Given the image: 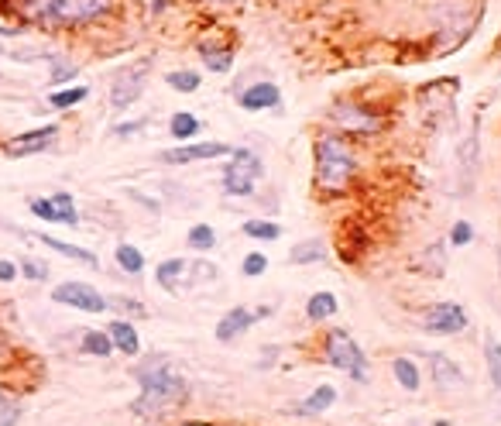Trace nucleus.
Masks as SVG:
<instances>
[{
  "instance_id": "obj_1",
  "label": "nucleus",
  "mask_w": 501,
  "mask_h": 426,
  "mask_svg": "<svg viewBox=\"0 0 501 426\" xmlns=\"http://www.w3.org/2000/svg\"><path fill=\"white\" fill-rule=\"evenodd\" d=\"M117 0H15V11L25 25L45 28V32H76L100 17H107Z\"/></svg>"
},
{
  "instance_id": "obj_2",
  "label": "nucleus",
  "mask_w": 501,
  "mask_h": 426,
  "mask_svg": "<svg viewBox=\"0 0 501 426\" xmlns=\"http://www.w3.org/2000/svg\"><path fill=\"white\" fill-rule=\"evenodd\" d=\"M138 381H142V395L131 406L138 416H158V412L172 410L175 402L186 399V381L165 362L152 364V368H142L138 372Z\"/></svg>"
},
{
  "instance_id": "obj_3",
  "label": "nucleus",
  "mask_w": 501,
  "mask_h": 426,
  "mask_svg": "<svg viewBox=\"0 0 501 426\" xmlns=\"http://www.w3.org/2000/svg\"><path fill=\"white\" fill-rule=\"evenodd\" d=\"M354 175V155L337 134H323L316 142V183L327 193H340Z\"/></svg>"
},
{
  "instance_id": "obj_4",
  "label": "nucleus",
  "mask_w": 501,
  "mask_h": 426,
  "mask_svg": "<svg viewBox=\"0 0 501 426\" xmlns=\"http://www.w3.org/2000/svg\"><path fill=\"white\" fill-rule=\"evenodd\" d=\"M327 362L333 368H340L344 375H350L354 381H368L371 368H368V354L360 351V344L347 331H329L327 333Z\"/></svg>"
},
{
  "instance_id": "obj_5",
  "label": "nucleus",
  "mask_w": 501,
  "mask_h": 426,
  "mask_svg": "<svg viewBox=\"0 0 501 426\" xmlns=\"http://www.w3.org/2000/svg\"><path fill=\"white\" fill-rule=\"evenodd\" d=\"M261 179V158L250 148H234L231 162L223 165V190L231 196H250L254 183Z\"/></svg>"
},
{
  "instance_id": "obj_6",
  "label": "nucleus",
  "mask_w": 501,
  "mask_h": 426,
  "mask_svg": "<svg viewBox=\"0 0 501 426\" xmlns=\"http://www.w3.org/2000/svg\"><path fill=\"white\" fill-rule=\"evenodd\" d=\"M148 73H152V59H138V63L124 65L113 76V83H110V104H113V111H127L144 94Z\"/></svg>"
},
{
  "instance_id": "obj_7",
  "label": "nucleus",
  "mask_w": 501,
  "mask_h": 426,
  "mask_svg": "<svg viewBox=\"0 0 501 426\" xmlns=\"http://www.w3.org/2000/svg\"><path fill=\"white\" fill-rule=\"evenodd\" d=\"M52 300L63 302V306H73L79 313H107L110 302L107 296H100L93 285L86 282H63L52 289Z\"/></svg>"
},
{
  "instance_id": "obj_8",
  "label": "nucleus",
  "mask_w": 501,
  "mask_h": 426,
  "mask_svg": "<svg viewBox=\"0 0 501 426\" xmlns=\"http://www.w3.org/2000/svg\"><path fill=\"white\" fill-rule=\"evenodd\" d=\"M423 327L429 333H439V337L467 331V310H464L460 302H437V306H429V313L423 316Z\"/></svg>"
},
{
  "instance_id": "obj_9",
  "label": "nucleus",
  "mask_w": 501,
  "mask_h": 426,
  "mask_svg": "<svg viewBox=\"0 0 501 426\" xmlns=\"http://www.w3.org/2000/svg\"><path fill=\"white\" fill-rule=\"evenodd\" d=\"M220 155H231V144H220V142H200V144H182V148H169L162 152V162L169 165H192V162H206V158H220Z\"/></svg>"
},
{
  "instance_id": "obj_10",
  "label": "nucleus",
  "mask_w": 501,
  "mask_h": 426,
  "mask_svg": "<svg viewBox=\"0 0 501 426\" xmlns=\"http://www.w3.org/2000/svg\"><path fill=\"white\" fill-rule=\"evenodd\" d=\"M477 158H481V131H477V121H474V131L460 142V152H457V162H460V196H467L474 179H477Z\"/></svg>"
},
{
  "instance_id": "obj_11",
  "label": "nucleus",
  "mask_w": 501,
  "mask_h": 426,
  "mask_svg": "<svg viewBox=\"0 0 501 426\" xmlns=\"http://www.w3.org/2000/svg\"><path fill=\"white\" fill-rule=\"evenodd\" d=\"M55 134H59V124H45V127H34V131H25V134H17L15 142H7V155L11 158H25V155H38V152H45L48 144L55 142Z\"/></svg>"
},
{
  "instance_id": "obj_12",
  "label": "nucleus",
  "mask_w": 501,
  "mask_h": 426,
  "mask_svg": "<svg viewBox=\"0 0 501 426\" xmlns=\"http://www.w3.org/2000/svg\"><path fill=\"white\" fill-rule=\"evenodd\" d=\"M237 104L250 114L268 111V107H279V104H282V90H279L275 83H254V86H248V90L237 94Z\"/></svg>"
},
{
  "instance_id": "obj_13",
  "label": "nucleus",
  "mask_w": 501,
  "mask_h": 426,
  "mask_svg": "<svg viewBox=\"0 0 501 426\" xmlns=\"http://www.w3.org/2000/svg\"><path fill=\"white\" fill-rule=\"evenodd\" d=\"M429 372H433V381H437L439 389H460L464 385V368L454 358H447L443 351L429 354Z\"/></svg>"
},
{
  "instance_id": "obj_14",
  "label": "nucleus",
  "mask_w": 501,
  "mask_h": 426,
  "mask_svg": "<svg viewBox=\"0 0 501 426\" xmlns=\"http://www.w3.org/2000/svg\"><path fill=\"white\" fill-rule=\"evenodd\" d=\"M258 316L250 313V310H244V306H234L231 313H223L220 316V323H217V341L220 344H231V341H237L244 331H250V323H254Z\"/></svg>"
},
{
  "instance_id": "obj_15",
  "label": "nucleus",
  "mask_w": 501,
  "mask_h": 426,
  "mask_svg": "<svg viewBox=\"0 0 501 426\" xmlns=\"http://www.w3.org/2000/svg\"><path fill=\"white\" fill-rule=\"evenodd\" d=\"M333 121L340 124V131H360V134L381 127V121H378L375 114L360 111V107H337V111H333Z\"/></svg>"
},
{
  "instance_id": "obj_16",
  "label": "nucleus",
  "mask_w": 501,
  "mask_h": 426,
  "mask_svg": "<svg viewBox=\"0 0 501 426\" xmlns=\"http://www.w3.org/2000/svg\"><path fill=\"white\" fill-rule=\"evenodd\" d=\"M107 337L110 344L121 351V354H127V358H134L138 351H142V341H138V331L127 323V320H113L107 327Z\"/></svg>"
},
{
  "instance_id": "obj_17",
  "label": "nucleus",
  "mask_w": 501,
  "mask_h": 426,
  "mask_svg": "<svg viewBox=\"0 0 501 426\" xmlns=\"http://www.w3.org/2000/svg\"><path fill=\"white\" fill-rule=\"evenodd\" d=\"M333 402H337V389H333V385H319V389H313V392L299 402L296 412L299 416H319V412H327Z\"/></svg>"
},
{
  "instance_id": "obj_18",
  "label": "nucleus",
  "mask_w": 501,
  "mask_h": 426,
  "mask_svg": "<svg viewBox=\"0 0 501 426\" xmlns=\"http://www.w3.org/2000/svg\"><path fill=\"white\" fill-rule=\"evenodd\" d=\"M45 248H52V252H59L65 254V258H73V262H83V265H90V269H96L100 262H96V254L93 252H86V248H76V244H69V241H59V237H52V234H34Z\"/></svg>"
},
{
  "instance_id": "obj_19",
  "label": "nucleus",
  "mask_w": 501,
  "mask_h": 426,
  "mask_svg": "<svg viewBox=\"0 0 501 426\" xmlns=\"http://www.w3.org/2000/svg\"><path fill=\"white\" fill-rule=\"evenodd\" d=\"M200 59H203V65L210 73H231L234 69V52L227 45H210V42H203L200 45Z\"/></svg>"
},
{
  "instance_id": "obj_20",
  "label": "nucleus",
  "mask_w": 501,
  "mask_h": 426,
  "mask_svg": "<svg viewBox=\"0 0 501 426\" xmlns=\"http://www.w3.org/2000/svg\"><path fill=\"white\" fill-rule=\"evenodd\" d=\"M169 131H172V138H179V142H189V138H196L203 131V121L189 111H175V117L169 121Z\"/></svg>"
},
{
  "instance_id": "obj_21",
  "label": "nucleus",
  "mask_w": 501,
  "mask_h": 426,
  "mask_svg": "<svg viewBox=\"0 0 501 426\" xmlns=\"http://www.w3.org/2000/svg\"><path fill=\"white\" fill-rule=\"evenodd\" d=\"M182 272H186V262L182 258H169V262H162L155 269V279L165 292H175L182 285Z\"/></svg>"
},
{
  "instance_id": "obj_22",
  "label": "nucleus",
  "mask_w": 501,
  "mask_h": 426,
  "mask_svg": "<svg viewBox=\"0 0 501 426\" xmlns=\"http://www.w3.org/2000/svg\"><path fill=\"white\" fill-rule=\"evenodd\" d=\"M337 310H340V302H337V296H333V292H313V296H309V302H306V316H309L313 323H319V320L333 316Z\"/></svg>"
},
{
  "instance_id": "obj_23",
  "label": "nucleus",
  "mask_w": 501,
  "mask_h": 426,
  "mask_svg": "<svg viewBox=\"0 0 501 426\" xmlns=\"http://www.w3.org/2000/svg\"><path fill=\"white\" fill-rule=\"evenodd\" d=\"M485 362H487V375H491V389L501 392V341L495 333H485Z\"/></svg>"
},
{
  "instance_id": "obj_24",
  "label": "nucleus",
  "mask_w": 501,
  "mask_h": 426,
  "mask_svg": "<svg viewBox=\"0 0 501 426\" xmlns=\"http://www.w3.org/2000/svg\"><path fill=\"white\" fill-rule=\"evenodd\" d=\"M392 372H395V379H398V385H402L406 392H416V389H419V381H423L416 362H408V358H395Z\"/></svg>"
},
{
  "instance_id": "obj_25",
  "label": "nucleus",
  "mask_w": 501,
  "mask_h": 426,
  "mask_svg": "<svg viewBox=\"0 0 501 426\" xmlns=\"http://www.w3.org/2000/svg\"><path fill=\"white\" fill-rule=\"evenodd\" d=\"M113 258H117V265H121L127 275H138V272L144 269V254H142V248H134V244H117Z\"/></svg>"
},
{
  "instance_id": "obj_26",
  "label": "nucleus",
  "mask_w": 501,
  "mask_h": 426,
  "mask_svg": "<svg viewBox=\"0 0 501 426\" xmlns=\"http://www.w3.org/2000/svg\"><path fill=\"white\" fill-rule=\"evenodd\" d=\"M186 241H189V248L192 252H210L213 244H217V231L210 227V223H196V227H189V234H186Z\"/></svg>"
},
{
  "instance_id": "obj_27",
  "label": "nucleus",
  "mask_w": 501,
  "mask_h": 426,
  "mask_svg": "<svg viewBox=\"0 0 501 426\" xmlns=\"http://www.w3.org/2000/svg\"><path fill=\"white\" fill-rule=\"evenodd\" d=\"M165 83L172 86L175 94H196L203 79H200V73H192V69H175V73L165 76Z\"/></svg>"
},
{
  "instance_id": "obj_28",
  "label": "nucleus",
  "mask_w": 501,
  "mask_h": 426,
  "mask_svg": "<svg viewBox=\"0 0 501 426\" xmlns=\"http://www.w3.org/2000/svg\"><path fill=\"white\" fill-rule=\"evenodd\" d=\"M86 96H90V90H86V86H69V90H55V94L48 96V104H52L55 111H69V107L83 104Z\"/></svg>"
},
{
  "instance_id": "obj_29",
  "label": "nucleus",
  "mask_w": 501,
  "mask_h": 426,
  "mask_svg": "<svg viewBox=\"0 0 501 426\" xmlns=\"http://www.w3.org/2000/svg\"><path fill=\"white\" fill-rule=\"evenodd\" d=\"M83 351H86V354H93V358H110L113 344H110L107 331H86L83 333Z\"/></svg>"
},
{
  "instance_id": "obj_30",
  "label": "nucleus",
  "mask_w": 501,
  "mask_h": 426,
  "mask_svg": "<svg viewBox=\"0 0 501 426\" xmlns=\"http://www.w3.org/2000/svg\"><path fill=\"white\" fill-rule=\"evenodd\" d=\"M323 244L319 241H302V244H296L292 248V254H289V262L292 265H309V262H323Z\"/></svg>"
},
{
  "instance_id": "obj_31",
  "label": "nucleus",
  "mask_w": 501,
  "mask_h": 426,
  "mask_svg": "<svg viewBox=\"0 0 501 426\" xmlns=\"http://www.w3.org/2000/svg\"><path fill=\"white\" fill-rule=\"evenodd\" d=\"M244 234L258 237V241H279L282 237V227L271 221H244Z\"/></svg>"
},
{
  "instance_id": "obj_32",
  "label": "nucleus",
  "mask_w": 501,
  "mask_h": 426,
  "mask_svg": "<svg viewBox=\"0 0 501 426\" xmlns=\"http://www.w3.org/2000/svg\"><path fill=\"white\" fill-rule=\"evenodd\" d=\"M17 272H25V279H32V282H45L48 279V265L45 262H38V258H25Z\"/></svg>"
},
{
  "instance_id": "obj_33",
  "label": "nucleus",
  "mask_w": 501,
  "mask_h": 426,
  "mask_svg": "<svg viewBox=\"0 0 501 426\" xmlns=\"http://www.w3.org/2000/svg\"><path fill=\"white\" fill-rule=\"evenodd\" d=\"M265 269H268V258L261 252H250L244 262H241V272L248 275V279H258V275H265Z\"/></svg>"
},
{
  "instance_id": "obj_34",
  "label": "nucleus",
  "mask_w": 501,
  "mask_h": 426,
  "mask_svg": "<svg viewBox=\"0 0 501 426\" xmlns=\"http://www.w3.org/2000/svg\"><path fill=\"white\" fill-rule=\"evenodd\" d=\"M32 213L38 221H48V223H63V213L52 206V200H32Z\"/></svg>"
},
{
  "instance_id": "obj_35",
  "label": "nucleus",
  "mask_w": 501,
  "mask_h": 426,
  "mask_svg": "<svg viewBox=\"0 0 501 426\" xmlns=\"http://www.w3.org/2000/svg\"><path fill=\"white\" fill-rule=\"evenodd\" d=\"M470 241H474V227L467 221H457L450 231V248H467Z\"/></svg>"
},
{
  "instance_id": "obj_36",
  "label": "nucleus",
  "mask_w": 501,
  "mask_h": 426,
  "mask_svg": "<svg viewBox=\"0 0 501 426\" xmlns=\"http://www.w3.org/2000/svg\"><path fill=\"white\" fill-rule=\"evenodd\" d=\"M76 76V65L73 63H59L55 55H52V83H65V79Z\"/></svg>"
},
{
  "instance_id": "obj_37",
  "label": "nucleus",
  "mask_w": 501,
  "mask_h": 426,
  "mask_svg": "<svg viewBox=\"0 0 501 426\" xmlns=\"http://www.w3.org/2000/svg\"><path fill=\"white\" fill-rule=\"evenodd\" d=\"M15 279H17V265L7 262V258H0V282H15Z\"/></svg>"
},
{
  "instance_id": "obj_38",
  "label": "nucleus",
  "mask_w": 501,
  "mask_h": 426,
  "mask_svg": "<svg viewBox=\"0 0 501 426\" xmlns=\"http://www.w3.org/2000/svg\"><path fill=\"white\" fill-rule=\"evenodd\" d=\"M142 127H144V121H131V124H117V127H113V134H117V138H127V134H138Z\"/></svg>"
},
{
  "instance_id": "obj_39",
  "label": "nucleus",
  "mask_w": 501,
  "mask_h": 426,
  "mask_svg": "<svg viewBox=\"0 0 501 426\" xmlns=\"http://www.w3.org/2000/svg\"><path fill=\"white\" fill-rule=\"evenodd\" d=\"M169 4H172V0H152V15H162Z\"/></svg>"
},
{
  "instance_id": "obj_40",
  "label": "nucleus",
  "mask_w": 501,
  "mask_h": 426,
  "mask_svg": "<svg viewBox=\"0 0 501 426\" xmlns=\"http://www.w3.org/2000/svg\"><path fill=\"white\" fill-rule=\"evenodd\" d=\"M206 4H234V0H206Z\"/></svg>"
}]
</instances>
